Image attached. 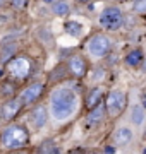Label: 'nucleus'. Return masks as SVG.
I'll return each instance as SVG.
<instances>
[{
    "label": "nucleus",
    "instance_id": "f257e3e1",
    "mask_svg": "<svg viewBox=\"0 0 146 154\" xmlns=\"http://www.w3.org/2000/svg\"><path fill=\"white\" fill-rule=\"evenodd\" d=\"M50 108L55 120H67L69 116H72V113L78 108V96L72 89L59 88L52 93Z\"/></svg>",
    "mask_w": 146,
    "mask_h": 154
},
{
    "label": "nucleus",
    "instance_id": "f03ea898",
    "mask_svg": "<svg viewBox=\"0 0 146 154\" xmlns=\"http://www.w3.org/2000/svg\"><path fill=\"white\" fill-rule=\"evenodd\" d=\"M29 142V132L21 125H11L2 132V146L7 149H19Z\"/></svg>",
    "mask_w": 146,
    "mask_h": 154
},
{
    "label": "nucleus",
    "instance_id": "7ed1b4c3",
    "mask_svg": "<svg viewBox=\"0 0 146 154\" xmlns=\"http://www.w3.org/2000/svg\"><path fill=\"white\" fill-rule=\"evenodd\" d=\"M122 22H124V16L119 7H108V9H105L101 12L100 16V24L105 29H110V31L119 29L122 26Z\"/></svg>",
    "mask_w": 146,
    "mask_h": 154
},
{
    "label": "nucleus",
    "instance_id": "20e7f679",
    "mask_svg": "<svg viewBox=\"0 0 146 154\" xmlns=\"http://www.w3.org/2000/svg\"><path fill=\"white\" fill-rule=\"evenodd\" d=\"M125 105H127V98H125V94L122 91H119V89H113L110 91L107 96V111L110 116H119L125 110Z\"/></svg>",
    "mask_w": 146,
    "mask_h": 154
},
{
    "label": "nucleus",
    "instance_id": "39448f33",
    "mask_svg": "<svg viewBox=\"0 0 146 154\" xmlns=\"http://www.w3.org/2000/svg\"><path fill=\"white\" fill-rule=\"evenodd\" d=\"M110 50V39L105 36V34H96L93 36L88 45V51H90L93 57H105Z\"/></svg>",
    "mask_w": 146,
    "mask_h": 154
},
{
    "label": "nucleus",
    "instance_id": "423d86ee",
    "mask_svg": "<svg viewBox=\"0 0 146 154\" xmlns=\"http://www.w3.org/2000/svg\"><path fill=\"white\" fill-rule=\"evenodd\" d=\"M43 91H45V86H43L41 82L31 84V86H28V88L23 91V94H21V103L31 105V103H34V101H38V99L41 98Z\"/></svg>",
    "mask_w": 146,
    "mask_h": 154
},
{
    "label": "nucleus",
    "instance_id": "0eeeda50",
    "mask_svg": "<svg viewBox=\"0 0 146 154\" xmlns=\"http://www.w3.org/2000/svg\"><path fill=\"white\" fill-rule=\"evenodd\" d=\"M29 70H31V63H29L26 58H14V60H12V63H11L12 75L23 79V77H26L29 74Z\"/></svg>",
    "mask_w": 146,
    "mask_h": 154
},
{
    "label": "nucleus",
    "instance_id": "6e6552de",
    "mask_svg": "<svg viewBox=\"0 0 146 154\" xmlns=\"http://www.w3.org/2000/svg\"><path fill=\"white\" fill-rule=\"evenodd\" d=\"M21 105H23V103H21L19 99H16V98H14V99H9L5 105L2 106L0 113H2V116H4L5 120H12V118H14V116L19 113V110H21Z\"/></svg>",
    "mask_w": 146,
    "mask_h": 154
},
{
    "label": "nucleus",
    "instance_id": "1a4fd4ad",
    "mask_svg": "<svg viewBox=\"0 0 146 154\" xmlns=\"http://www.w3.org/2000/svg\"><path fill=\"white\" fill-rule=\"evenodd\" d=\"M14 53H16V39L14 41L12 39H5L2 43V46H0V62L2 63L9 62L14 57Z\"/></svg>",
    "mask_w": 146,
    "mask_h": 154
},
{
    "label": "nucleus",
    "instance_id": "9d476101",
    "mask_svg": "<svg viewBox=\"0 0 146 154\" xmlns=\"http://www.w3.org/2000/svg\"><path fill=\"white\" fill-rule=\"evenodd\" d=\"M46 110L43 108V106H36L33 111H31V122L34 123V127L36 128H43L46 123Z\"/></svg>",
    "mask_w": 146,
    "mask_h": 154
},
{
    "label": "nucleus",
    "instance_id": "9b49d317",
    "mask_svg": "<svg viewBox=\"0 0 146 154\" xmlns=\"http://www.w3.org/2000/svg\"><path fill=\"white\" fill-rule=\"evenodd\" d=\"M69 69H71V72H72L74 75L81 77L86 74V62L81 57H72L69 60Z\"/></svg>",
    "mask_w": 146,
    "mask_h": 154
},
{
    "label": "nucleus",
    "instance_id": "f8f14e48",
    "mask_svg": "<svg viewBox=\"0 0 146 154\" xmlns=\"http://www.w3.org/2000/svg\"><path fill=\"white\" fill-rule=\"evenodd\" d=\"M113 140H115V144H119V146H127V144L132 140V132H131V128H127V127L119 128L117 132L113 134Z\"/></svg>",
    "mask_w": 146,
    "mask_h": 154
},
{
    "label": "nucleus",
    "instance_id": "ddd939ff",
    "mask_svg": "<svg viewBox=\"0 0 146 154\" xmlns=\"http://www.w3.org/2000/svg\"><path fill=\"white\" fill-rule=\"evenodd\" d=\"M143 62V51L141 50H132L129 55L125 57V63L131 67H138Z\"/></svg>",
    "mask_w": 146,
    "mask_h": 154
},
{
    "label": "nucleus",
    "instance_id": "4468645a",
    "mask_svg": "<svg viewBox=\"0 0 146 154\" xmlns=\"http://www.w3.org/2000/svg\"><path fill=\"white\" fill-rule=\"evenodd\" d=\"M101 116H103V106L96 105L95 108H91L90 115H88V123H90V125H95L96 122L101 120Z\"/></svg>",
    "mask_w": 146,
    "mask_h": 154
},
{
    "label": "nucleus",
    "instance_id": "2eb2a0df",
    "mask_svg": "<svg viewBox=\"0 0 146 154\" xmlns=\"http://www.w3.org/2000/svg\"><path fill=\"white\" fill-rule=\"evenodd\" d=\"M131 120L134 125H143L144 122V108H141L139 105L132 108V113H131Z\"/></svg>",
    "mask_w": 146,
    "mask_h": 154
},
{
    "label": "nucleus",
    "instance_id": "dca6fc26",
    "mask_svg": "<svg viewBox=\"0 0 146 154\" xmlns=\"http://www.w3.org/2000/svg\"><path fill=\"white\" fill-rule=\"evenodd\" d=\"M101 98V89L96 88V89H91V93L88 94V101H86V105H88V108H95L96 105H98V101H100Z\"/></svg>",
    "mask_w": 146,
    "mask_h": 154
},
{
    "label": "nucleus",
    "instance_id": "f3484780",
    "mask_svg": "<svg viewBox=\"0 0 146 154\" xmlns=\"http://www.w3.org/2000/svg\"><path fill=\"white\" fill-rule=\"evenodd\" d=\"M65 31H67L71 36H81V33H83V26L79 24V22H76V21H69L67 24H65Z\"/></svg>",
    "mask_w": 146,
    "mask_h": 154
},
{
    "label": "nucleus",
    "instance_id": "a211bd4d",
    "mask_svg": "<svg viewBox=\"0 0 146 154\" xmlns=\"http://www.w3.org/2000/svg\"><path fill=\"white\" fill-rule=\"evenodd\" d=\"M38 154H57V149H55V144L52 140H45L38 147Z\"/></svg>",
    "mask_w": 146,
    "mask_h": 154
},
{
    "label": "nucleus",
    "instance_id": "6ab92c4d",
    "mask_svg": "<svg viewBox=\"0 0 146 154\" xmlns=\"http://www.w3.org/2000/svg\"><path fill=\"white\" fill-rule=\"evenodd\" d=\"M53 14L59 16V17L69 14V5L65 4V2H57L55 5H53Z\"/></svg>",
    "mask_w": 146,
    "mask_h": 154
},
{
    "label": "nucleus",
    "instance_id": "aec40b11",
    "mask_svg": "<svg viewBox=\"0 0 146 154\" xmlns=\"http://www.w3.org/2000/svg\"><path fill=\"white\" fill-rule=\"evenodd\" d=\"M29 4V0H11V5L14 9H24Z\"/></svg>",
    "mask_w": 146,
    "mask_h": 154
},
{
    "label": "nucleus",
    "instance_id": "412c9836",
    "mask_svg": "<svg viewBox=\"0 0 146 154\" xmlns=\"http://www.w3.org/2000/svg\"><path fill=\"white\" fill-rule=\"evenodd\" d=\"M134 9H136V12H139V14H144V12H146V0H136Z\"/></svg>",
    "mask_w": 146,
    "mask_h": 154
},
{
    "label": "nucleus",
    "instance_id": "4be33fe9",
    "mask_svg": "<svg viewBox=\"0 0 146 154\" xmlns=\"http://www.w3.org/2000/svg\"><path fill=\"white\" fill-rule=\"evenodd\" d=\"M12 93H14V86H11V84L2 88V94H5V96H11Z\"/></svg>",
    "mask_w": 146,
    "mask_h": 154
},
{
    "label": "nucleus",
    "instance_id": "5701e85b",
    "mask_svg": "<svg viewBox=\"0 0 146 154\" xmlns=\"http://www.w3.org/2000/svg\"><path fill=\"white\" fill-rule=\"evenodd\" d=\"M105 152L107 154H115V149H113L112 146H107V147H105Z\"/></svg>",
    "mask_w": 146,
    "mask_h": 154
},
{
    "label": "nucleus",
    "instance_id": "b1692460",
    "mask_svg": "<svg viewBox=\"0 0 146 154\" xmlns=\"http://www.w3.org/2000/svg\"><path fill=\"white\" fill-rule=\"evenodd\" d=\"M141 99H143V105H144V110H146V94H143V96H141Z\"/></svg>",
    "mask_w": 146,
    "mask_h": 154
},
{
    "label": "nucleus",
    "instance_id": "393cba45",
    "mask_svg": "<svg viewBox=\"0 0 146 154\" xmlns=\"http://www.w3.org/2000/svg\"><path fill=\"white\" fill-rule=\"evenodd\" d=\"M41 2H43V4H53L55 0H41Z\"/></svg>",
    "mask_w": 146,
    "mask_h": 154
},
{
    "label": "nucleus",
    "instance_id": "a878e982",
    "mask_svg": "<svg viewBox=\"0 0 146 154\" xmlns=\"http://www.w3.org/2000/svg\"><path fill=\"white\" fill-rule=\"evenodd\" d=\"M4 4H5V0H0V7L4 5Z\"/></svg>",
    "mask_w": 146,
    "mask_h": 154
},
{
    "label": "nucleus",
    "instance_id": "bb28decb",
    "mask_svg": "<svg viewBox=\"0 0 146 154\" xmlns=\"http://www.w3.org/2000/svg\"><path fill=\"white\" fill-rule=\"evenodd\" d=\"M143 154H146V149H144V151H143Z\"/></svg>",
    "mask_w": 146,
    "mask_h": 154
},
{
    "label": "nucleus",
    "instance_id": "cd10ccee",
    "mask_svg": "<svg viewBox=\"0 0 146 154\" xmlns=\"http://www.w3.org/2000/svg\"><path fill=\"white\" fill-rule=\"evenodd\" d=\"M79 2H86V0H79Z\"/></svg>",
    "mask_w": 146,
    "mask_h": 154
}]
</instances>
